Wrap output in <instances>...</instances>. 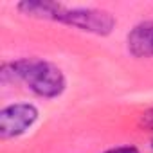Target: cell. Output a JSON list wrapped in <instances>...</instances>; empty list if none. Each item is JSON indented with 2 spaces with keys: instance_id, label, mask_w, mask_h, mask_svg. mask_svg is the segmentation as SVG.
I'll return each instance as SVG.
<instances>
[{
  "instance_id": "52a82bcc",
  "label": "cell",
  "mask_w": 153,
  "mask_h": 153,
  "mask_svg": "<svg viewBox=\"0 0 153 153\" xmlns=\"http://www.w3.org/2000/svg\"><path fill=\"white\" fill-rule=\"evenodd\" d=\"M142 124L149 130H153V108L148 110L146 114H142Z\"/></svg>"
},
{
  "instance_id": "8992f818",
  "label": "cell",
  "mask_w": 153,
  "mask_h": 153,
  "mask_svg": "<svg viewBox=\"0 0 153 153\" xmlns=\"http://www.w3.org/2000/svg\"><path fill=\"white\" fill-rule=\"evenodd\" d=\"M105 153H140L135 146H119V148H112Z\"/></svg>"
},
{
  "instance_id": "6da1fadb",
  "label": "cell",
  "mask_w": 153,
  "mask_h": 153,
  "mask_svg": "<svg viewBox=\"0 0 153 153\" xmlns=\"http://www.w3.org/2000/svg\"><path fill=\"white\" fill-rule=\"evenodd\" d=\"M0 78L4 83L24 81L36 96L45 99L61 96L67 85L63 72L56 65L36 58H24L11 63H4L0 70Z\"/></svg>"
},
{
  "instance_id": "7a4b0ae2",
  "label": "cell",
  "mask_w": 153,
  "mask_h": 153,
  "mask_svg": "<svg viewBox=\"0 0 153 153\" xmlns=\"http://www.w3.org/2000/svg\"><path fill=\"white\" fill-rule=\"evenodd\" d=\"M58 22L99 36L110 34L115 25V20L108 11L92 9V7H74V9L63 7L58 16Z\"/></svg>"
},
{
  "instance_id": "277c9868",
  "label": "cell",
  "mask_w": 153,
  "mask_h": 153,
  "mask_svg": "<svg viewBox=\"0 0 153 153\" xmlns=\"http://www.w3.org/2000/svg\"><path fill=\"white\" fill-rule=\"evenodd\" d=\"M128 51L135 58L153 56V22L137 24L128 34Z\"/></svg>"
},
{
  "instance_id": "5b68a950",
  "label": "cell",
  "mask_w": 153,
  "mask_h": 153,
  "mask_svg": "<svg viewBox=\"0 0 153 153\" xmlns=\"http://www.w3.org/2000/svg\"><path fill=\"white\" fill-rule=\"evenodd\" d=\"M65 6L61 4H56V2H42V0H27V2H20L18 4V9L27 15V16H34V18H43V20H56L58 22V16L61 13Z\"/></svg>"
},
{
  "instance_id": "3957f363",
  "label": "cell",
  "mask_w": 153,
  "mask_h": 153,
  "mask_svg": "<svg viewBox=\"0 0 153 153\" xmlns=\"http://www.w3.org/2000/svg\"><path fill=\"white\" fill-rule=\"evenodd\" d=\"M38 108L31 103H15L0 110V137L13 139L24 135L38 121Z\"/></svg>"
}]
</instances>
